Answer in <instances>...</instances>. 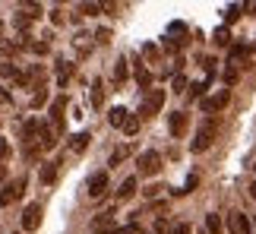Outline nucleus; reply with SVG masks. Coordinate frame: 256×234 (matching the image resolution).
Here are the masks:
<instances>
[{"label": "nucleus", "instance_id": "nucleus-1", "mask_svg": "<svg viewBox=\"0 0 256 234\" xmlns=\"http://www.w3.org/2000/svg\"><path fill=\"white\" fill-rule=\"evenodd\" d=\"M136 168H140V178H155V174L162 171V155L149 149V152H142L140 158H136Z\"/></svg>", "mask_w": 256, "mask_h": 234}, {"label": "nucleus", "instance_id": "nucleus-2", "mask_svg": "<svg viewBox=\"0 0 256 234\" xmlns=\"http://www.w3.org/2000/svg\"><path fill=\"white\" fill-rule=\"evenodd\" d=\"M215 130H218V126H215V120H206L200 130H196L193 142H190V149H193V152H206V149H209V146L215 142Z\"/></svg>", "mask_w": 256, "mask_h": 234}, {"label": "nucleus", "instance_id": "nucleus-3", "mask_svg": "<svg viewBox=\"0 0 256 234\" xmlns=\"http://www.w3.org/2000/svg\"><path fill=\"white\" fill-rule=\"evenodd\" d=\"M164 108V89H152V92H146V98H142V114L146 117H152V114H158Z\"/></svg>", "mask_w": 256, "mask_h": 234}, {"label": "nucleus", "instance_id": "nucleus-4", "mask_svg": "<svg viewBox=\"0 0 256 234\" xmlns=\"http://www.w3.org/2000/svg\"><path fill=\"white\" fill-rule=\"evenodd\" d=\"M114 231H117V225H114V209H108V212H102V216H95L92 228H88V234H114Z\"/></svg>", "mask_w": 256, "mask_h": 234}, {"label": "nucleus", "instance_id": "nucleus-5", "mask_svg": "<svg viewBox=\"0 0 256 234\" xmlns=\"http://www.w3.org/2000/svg\"><path fill=\"white\" fill-rule=\"evenodd\" d=\"M22 190H26V178H16V180H10L4 190H0V206H10L13 200L22 196Z\"/></svg>", "mask_w": 256, "mask_h": 234}, {"label": "nucleus", "instance_id": "nucleus-6", "mask_svg": "<svg viewBox=\"0 0 256 234\" xmlns=\"http://www.w3.org/2000/svg\"><path fill=\"white\" fill-rule=\"evenodd\" d=\"M228 102H231V92H228V89H218L215 95L202 98V111H206V114H215V111H222Z\"/></svg>", "mask_w": 256, "mask_h": 234}, {"label": "nucleus", "instance_id": "nucleus-7", "mask_svg": "<svg viewBox=\"0 0 256 234\" xmlns=\"http://www.w3.org/2000/svg\"><path fill=\"white\" fill-rule=\"evenodd\" d=\"M228 231L231 234H250L253 225H250V218L244 216V212H231V216H228Z\"/></svg>", "mask_w": 256, "mask_h": 234}, {"label": "nucleus", "instance_id": "nucleus-8", "mask_svg": "<svg viewBox=\"0 0 256 234\" xmlns=\"http://www.w3.org/2000/svg\"><path fill=\"white\" fill-rule=\"evenodd\" d=\"M38 222H42V206H38V202H28L26 212H22V231H35Z\"/></svg>", "mask_w": 256, "mask_h": 234}, {"label": "nucleus", "instance_id": "nucleus-9", "mask_svg": "<svg viewBox=\"0 0 256 234\" xmlns=\"http://www.w3.org/2000/svg\"><path fill=\"white\" fill-rule=\"evenodd\" d=\"M104 190H108V174L104 171L92 174V178H88V196H92V200H102Z\"/></svg>", "mask_w": 256, "mask_h": 234}, {"label": "nucleus", "instance_id": "nucleus-10", "mask_svg": "<svg viewBox=\"0 0 256 234\" xmlns=\"http://www.w3.org/2000/svg\"><path fill=\"white\" fill-rule=\"evenodd\" d=\"M64 111H66V98L64 95H57V98L51 102V126H64Z\"/></svg>", "mask_w": 256, "mask_h": 234}, {"label": "nucleus", "instance_id": "nucleus-11", "mask_svg": "<svg viewBox=\"0 0 256 234\" xmlns=\"http://www.w3.org/2000/svg\"><path fill=\"white\" fill-rule=\"evenodd\" d=\"M168 130H171V136H184V130H186V114L184 111H174L168 117Z\"/></svg>", "mask_w": 256, "mask_h": 234}, {"label": "nucleus", "instance_id": "nucleus-12", "mask_svg": "<svg viewBox=\"0 0 256 234\" xmlns=\"http://www.w3.org/2000/svg\"><path fill=\"white\" fill-rule=\"evenodd\" d=\"M38 136H42V149H54V146H57V133H54L51 124H42Z\"/></svg>", "mask_w": 256, "mask_h": 234}, {"label": "nucleus", "instance_id": "nucleus-13", "mask_svg": "<svg viewBox=\"0 0 256 234\" xmlns=\"http://www.w3.org/2000/svg\"><path fill=\"white\" fill-rule=\"evenodd\" d=\"M136 86H140L142 92H152L149 86H152V73L146 70V64H136Z\"/></svg>", "mask_w": 256, "mask_h": 234}, {"label": "nucleus", "instance_id": "nucleus-14", "mask_svg": "<svg viewBox=\"0 0 256 234\" xmlns=\"http://www.w3.org/2000/svg\"><path fill=\"white\" fill-rule=\"evenodd\" d=\"M136 184H140V178H136V174H133V178H126L124 184H120V190H117V200H130L133 196V193H136Z\"/></svg>", "mask_w": 256, "mask_h": 234}, {"label": "nucleus", "instance_id": "nucleus-15", "mask_svg": "<svg viewBox=\"0 0 256 234\" xmlns=\"http://www.w3.org/2000/svg\"><path fill=\"white\" fill-rule=\"evenodd\" d=\"M126 117H130L126 108H111V111H108V124H111V126H124Z\"/></svg>", "mask_w": 256, "mask_h": 234}, {"label": "nucleus", "instance_id": "nucleus-16", "mask_svg": "<svg viewBox=\"0 0 256 234\" xmlns=\"http://www.w3.org/2000/svg\"><path fill=\"white\" fill-rule=\"evenodd\" d=\"M38 178H42V184H54V180H57V164H54V162H44Z\"/></svg>", "mask_w": 256, "mask_h": 234}, {"label": "nucleus", "instance_id": "nucleus-17", "mask_svg": "<svg viewBox=\"0 0 256 234\" xmlns=\"http://www.w3.org/2000/svg\"><path fill=\"white\" fill-rule=\"evenodd\" d=\"M92 104H95V108H102V104H104V82L102 80L92 82Z\"/></svg>", "mask_w": 256, "mask_h": 234}, {"label": "nucleus", "instance_id": "nucleus-18", "mask_svg": "<svg viewBox=\"0 0 256 234\" xmlns=\"http://www.w3.org/2000/svg\"><path fill=\"white\" fill-rule=\"evenodd\" d=\"M88 140H92V136H88L86 130H82V133H76L73 140H70V149H73V152H82L86 146H88Z\"/></svg>", "mask_w": 256, "mask_h": 234}, {"label": "nucleus", "instance_id": "nucleus-19", "mask_svg": "<svg viewBox=\"0 0 256 234\" xmlns=\"http://www.w3.org/2000/svg\"><path fill=\"white\" fill-rule=\"evenodd\" d=\"M38 130H42V124H38V120H28V124L22 126V140H26V142H32L35 136H38Z\"/></svg>", "mask_w": 256, "mask_h": 234}, {"label": "nucleus", "instance_id": "nucleus-20", "mask_svg": "<svg viewBox=\"0 0 256 234\" xmlns=\"http://www.w3.org/2000/svg\"><path fill=\"white\" fill-rule=\"evenodd\" d=\"M206 228H209V234H224V231H222V218L215 216V212H209V216H206Z\"/></svg>", "mask_w": 256, "mask_h": 234}, {"label": "nucleus", "instance_id": "nucleus-21", "mask_svg": "<svg viewBox=\"0 0 256 234\" xmlns=\"http://www.w3.org/2000/svg\"><path fill=\"white\" fill-rule=\"evenodd\" d=\"M70 76H73V64L60 60V64H57V80H60V86H64L66 80H70Z\"/></svg>", "mask_w": 256, "mask_h": 234}, {"label": "nucleus", "instance_id": "nucleus-22", "mask_svg": "<svg viewBox=\"0 0 256 234\" xmlns=\"http://www.w3.org/2000/svg\"><path fill=\"white\" fill-rule=\"evenodd\" d=\"M44 10H42V4H22V16L26 19H38Z\"/></svg>", "mask_w": 256, "mask_h": 234}, {"label": "nucleus", "instance_id": "nucleus-23", "mask_svg": "<svg viewBox=\"0 0 256 234\" xmlns=\"http://www.w3.org/2000/svg\"><path fill=\"white\" fill-rule=\"evenodd\" d=\"M124 133H126V136H136V133H140V117H136V114H130V117H126V124H124Z\"/></svg>", "mask_w": 256, "mask_h": 234}, {"label": "nucleus", "instance_id": "nucleus-24", "mask_svg": "<svg viewBox=\"0 0 256 234\" xmlns=\"http://www.w3.org/2000/svg\"><path fill=\"white\" fill-rule=\"evenodd\" d=\"M124 80H126V60L120 57V60L114 64V82H124Z\"/></svg>", "mask_w": 256, "mask_h": 234}, {"label": "nucleus", "instance_id": "nucleus-25", "mask_svg": "<svg viewBox=\"0 0 256 234\" xmlns=\"http://www.w3.org/2000/svg\"><path fill=\"white\" fill-rule=\"evenodd\" d=\"M244 57H247V48H244V44H234L231 48V66H238V60H244Z\"/></svg>", "mask_w": 256, "mask_h": 234}, {"label": "nucleus", "instance_id": "nucleus-26", "mask_svg": "<svg viewBox=\"0 0 256 234\" xmlns=\"http://www.w3.org/2000/svg\"><path fill=\"white\" fill-rule=\"evenodd\" d=\"M228 42H231V32H228V26L215 28V44H228Z\"/></svg>", "mask_w": 256, "mask_h": 234}, {"label": "nucleus", "instance_id": "nucleus-27", "mask_svg": "<svg viewBox=\"0 0 256 234\" xmlns=\"http://www.w3.org/2000/svg\"><path fill=\"white\" fill-rule=\"evenodd\" d=\"M114 234H140V225H136V222H126V225H120Z\"/></svg>", "mask_w": 256, "mask_h": 234}, {"label": "nucleus", "instance_id": "nucleus-28", "mask_svg": "<svg viewBox=\"0 0 256 234\" xmlns=\"http://www.w3.org/2000/svg\"><path fill=\"white\" fill-rule=\"evenodd\" d=\"M240 10H244V6H238V4H234V6H228V10H224V22H234V19L240 16Z\"/></svg>", "mask_w": 256, "mask_h": 234}, {"label": "nucleus", "instance_id": "nucleus-29", "mask_svg": "<svg viewBox=\"0 0 256 234\" xmlns=\"http://www.w3.org/2000/svg\"><path fill=\"white\" fill-rule=\"evenodd\" d=\"M206 89H209V80H202V82H196V86H190V95H193V98H200V95H202Z\"/></svg>", "mask_w": 256, "mask_h": 234}, {"label": "nucleus", "instance_id": "nucleus-30", "mask_svg": "<svg viewBox=\"0 0 256 234\" xmlns=\"http://www.w3.org/2000/svg\"><path fill=\"white\" fill-rule=\"evenodd\" d=\"M171 89H174V92H184V89H186V76H184V73H177V76H174Z\"/></svg>", "mask_w": 256, "mask_h": 234}, {"label": "nucleus", "instance_id": "nucleus-31", "mask_svg": "<svg viewBox=\"0 0 256 234\" xmlns=\"http://www.w3.org/2000/svg\"><path fill=\"white\" fill-rule=\"evenodd\" d=\"M98 10H104L102 4H80V13H88V16H95Z\"/></svg>", "mask_w": 256, "mask_h": 234}, {"label": "nucleus", "instance_id": "nucleus-32", "mask_svg": "<svg viewBox=\"0 0 256 234\" xmlns=\"http://www.w3.org/2000/svg\"><path fill=\"white\" fill-rule=\"evenodd\" d=\"M142 57H146V60H158V51H155V44H142Z\"/></svg>", "mask_w": 256, "mask_h": 234}, {"label": "nucleus", "instance_id": "nucleus-33", "mask_svg": "<svg viewBox=\"0 0 256 234\" xmlns=\"http://www.w3.org/2000/svg\"><path fill=\"white\" fill-rule=\"evenodd\" d=\"M124 155H126V149H117V152H111V162H108V164H114V168H117V164L124 162Z\"/></svg>", "mask_w": 256, "mask_h": 234}, {"label": "nucleus", "instance_id": "nucleus-34", "mask_svg": "<svg viewBox=\"0 0 256 234\" xmlns=\"http://www.w3.org/2000/svg\"><path fill=\"white\" fill-rule=\"evenodd\" d=\"M224 82H238V66H228V70H224Z\"/></svg>", "mask_w": 256, "mask_h": 234}, {"label": "nucleus", "instance_id": "nucleus-35", "mask_svg": "<svg viewBox=\"0 0 256 234\" xmlns=\"http://www.w3.org/2000/svg\"><path fill=\"white\" fill-rule=\"evenodd\" d=\"M44 98H48V92H44V89H38V95L32 98V104H35V108H42V104H44Z\"/></svg>", "mask_w": 256, "mask_h": 234}, {"label": "nucleus", "instance_id": "nucleus-36", "mask_svg": "<svg viewBox=\"0 0 256 234\" xmlns=\"http://www.w3.org/2000/svg\"><path fill=\"white\" fill-rule=\"evenodd\" d=\"M13 51H16V48H13V44H10V42H6V38H0V54H13Z\"/></svg>", "mask_w": 256, "mask_h": 234}, {"label": "nucleus", "instance_id": "nucleus-37", "mask_svg": "<svg viewBox=\"0 0 256 234\" xmlns=\"http://www.w3.org/2000/svg\"><path fill=\"white\" fill-rule=\"evenodd\" d=\"M174 234H193V228H190V225H186V222H180V225H177V228H174Z\"/></svg>", "mask_w": 256, "mask_h": 234}, {"label": "nucleus", "instance_id": "nucleus-38", "mask_svg": "<svg viewBox=\"0 0 256 234\" xmlns=\"http://www.w3.org/2000/svg\"><path fill=\"white\" fill-rule=\"evenodd\" d=\"M51 22H54V26L64 22V13H60V10H54V13H51Z\"/></svg>", "mask_w": 256, "mask_h": 234}, {"label": "nucleus", "instance_id": "nucleus-39", "mask_svg": "<svg viewBox=\"0 0 256 234\" xmlns=\"http://www.w3.org/2000/svg\"><path fill=\"white\" fill-rule=\"evenodd\" d=\"M108 35H111V32H108V28H98V35H95V38H98V42L104 44V42H108Z\"/></svg>", "mask_w": 256, "mask_h": 234}, {"label": "nucleus", "instance_id": "nucleus-40", "mask_svg": "<svg viewBox=\"0 0 256 234\" xmlns=\"http://www.w3.org/2000/svg\"><path fill=\"white\" fill-rule=\"evenodd\" d=\"M6 102H13V98H10V92H6V89H0V104H6Z\"/></svg>", "mask_w": 256, "mask_h": 234}, {"label": "nucleus", "instance_id": "nucleus-41", "mask_svg": "<svg viewBox=\"0 0 256 234\" xmlns=\"http://www.w3.org/2000/svg\"><path fill=\"white\" fill-rule=\"evenodd\" d=\"M6 155H10V146H6V142H0V158H6Z\"/></svg>", "mask_w": 256, "mask_h": 234}, {"label": "nucleus", "instance_id": "nucleus-42", "mask_svg": "<svg viewBox=\"0 0 256 234\" xmlns=\"http://www.w3.org/2000/svg\"><path fill=\"white\" fill-rule=\"evenodd\" d=\"M6 180V168H4V164H0V184H4Z\"/></svg>", "mask_w": 256, "mask_h": 234}, {"label": "nucleus", "instance_id": "nucleus-43", "mask_svg": "<svg viewBox=\"0 0 256 234\" xmlns=\"http://www.w3.org/2000/svg\"><path fill=\"white\" fill-rule=\"evenodd\" d=\"M250 196H256V184H250Z\"/></svg>", "mask_w": 256, "mask_h": 234}, {"label": "nucleus", "instance_id": "nucleus-44", "mask_svg": "<svg viewBox=\"0 0 256 234\" xmlns=\"http://www.w3.org/2000/svg\"><path fill=\"white\" fill-rule=\"evenodd\" d=\"M253 171H256V164H253Z\"/></svg>", "mask_w": 256, "mask_h": 234}]
</instances>
